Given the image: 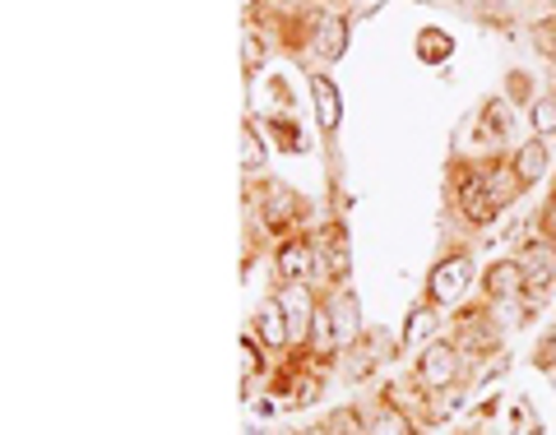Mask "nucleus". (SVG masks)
Wrapping results in <instances>:
<instances>
[{
    "label": "nucleus",
    "mask_w": 556,
    "mask_h": 435,
    "mask_svg": "<svg viewBox=\"0 0 556 435\" xmlns=\"http://www.w3.org/2000/svg\"><path fill=\"white\" fill-rule=\"evenodd\" d=\"M334 334H339V338H353V334H357V302H353V297H339Z\"/></svg>",
    "instance_id": "16"
},
{
    "label": "nucleus",
    "mask_w": 556,
    "mask_h": 435,
    "mask_svg": "<svg viewBox=\"0 0 556 435\" xmlns=\"http://www.w3.org/2000/svg\"><path fill=\"white\" fill-rule=\"evenodd\" d=\"M519 181L515 171H478V177H468L464 185V218L468 222H492L501 208H506L515 195H519Z\"/></svg>",
    "instance_id": "1"
},
{
    "label": "nucleus",
    "mask_w": 556,
    "mask_h": 435,
    "mask_svg": "<svg viewBox=\"0 0 556 435\" xmlns=\"http://www.w3.org/2000/svg\"><path fill=\"white\" fill-rule=\"evenodd\" d=\"M417 56L422 61H445L450 56V38L445 33H422V38H417Z\"/></svg>",
    "instance_id": "15"
},
{
    "label": "nucleus",
    "mask_w": 556,
    "mask_h": 435,
    "mask_svg": "<svg viewBox=\"0 0 556 435\" xmlns=\"http://www.w3.org/2000/svg\"><path fill=\"white\" fill-rule=\"evenodd\" d=\"M329 273L348 278V246H343V232H329Z\"/></svg>",
    "instance_id": "18"
},
{
    "label": "nucleus",
    "mask_w": 556,
    "mask_h": 435,
    "mask_svg": "<svg viewBox=\"0 0 556 435\" xmlns=\"http://www.w3.org/2000/svg\"><path fill=\"white\" fill-rule=\"evenodd\" d=\"M431 329H437V316H431V310H413V316H408V329H404V338H408V343H422Z\"/></svg>",
    "instance_id": "17"
},
{
    "label": "nucleus",
    "mask_w": 556,
    "mask_h": 435,
    "mask_svg": "<svg viewBox=\"0 0 556 435\" xmlns=\"http://www.w3.org/2000/svg\"><path fill=\"white\" fill-rule=\"evenodd\" d=\"M519 287H529V273L519 259H501V265L486 269V292H492V297H515Z\"/></svg>",
    "instance_id": "5"
},
{
    "label": "nucleus",
    "mask_w": 556,
    "mask_h": 435,
    "mask_svg": "<svg viewBox=\"0 0 556 435\" xmlns=\"http://www.w3.org/2000/svg\"><path fill=\"white\" fill-rule=\"evenodd\" d=\"M533 255H529V265H525V273H529V287H538L543 292L552 278H556V251L552 246H529Z\"/></svg>",
    "instance_id": "8"
},
{
    "label": "nucleus",
    "mask_w": 556,
    "mask_h": 435,
    "mask_svg": "<svg viewBox=\"0 0 556 435\" xmlns=\"http://www.w3.org/2000/svg\"><path fill=\"white\" fill-rule=\"evenodd\" d=\"M468 278H473L468 255H450V259H441V265L431 269L427 287H431V297H437V302H459V292L468 287Z\"/></svg>",
    "instance_id": "3"
},
{
    "label": "nucleus",
    "mask_w": 556,
    "mask_h": 435,
    "mask_svg": "<svg viewBox=\"0 0 556 435\" xmlns=\"http://www.w3.org/2000/svg\"><path fill=\"white\" fill-rule=\"evenodd\" d=\"M533 42H538V51H547V56H556V20H543V24H538Z\"/></svg>",
    "instance_id": "20"
},
{
    "label": "nucleus",
    "mask_w": 556,
    "mask_h": 435,
    "mask_svg": "<svg viewBox=\"0 0 556 435\" xmlns=\"http://www.w3.org/2000/svg\"><path fill=\"white\" fill-rule=\"evenodd\" d=\"M241 56H247V69H260V65H265V47H260L255 33H247V38H241Z\"/></svg>",
    "instance_id": "19"
},
{
    "label": "nucleus",
    "mask_w": 556,
    "mask_h": 435,
    "mask_svg": "<svg viewBox=\"0 0 556 435\" xmlns=\"http://www.w3.org/2000/svg\"><path fill=\"white\" fill-rule=\"evenodd\" d=\"M543 171H547V149H543V139H529V144L519 149V158H515V177L525 185H533Z\"/></svg>",
    "instance_id": "6"
},
{
    "label": "nucleus",
    "mask_w": 556,
    "mask_h": 435,
    "mask_svg": "<svg viewBox=\"0 0 556 435\" xmlns=\"http://www.w3.org/2000/svg\"><path fill=\"white\" fill-rule=\"evenodd\" d=\"M311 89H316V98H320V116H325V126L334 130V126H339V93H334V84L320 79V75H311Z\"/></svg>",
    "instance_id": "9"
},
{
    "label": "nucleus",
    "mask_w": 556,
    "mask_h": 435,
    "mask_svg": "<svg viewBox=\"0 0 556 435\" xmlns=\"http://www.w3.org/2000/svg\"><path fill=\"white\" fill-rule=\"evenodd\" d=\"M255 324H260V338H265L269 347H283L288 343V316H283V306H278V302H269L265 310H260Z\"/></svg>",
    "instance_id": "7"
},
{
    "label": "nucleus",
    "mask_w": 556,
    "mask_h": 435,
    "mask_svg": "<svg viewBox=\"0 0 556 435\" xmlns=\"http://www.w3.org/2000/svg\"><path fill=\"white\" fill-rule=\"evenodd\" d=\"M501 338V329H492V320L486 316H468V324H464V343L468 347H492Z\"/></svg>",
    "instance_id": "10"
},
{
    "label": "nucleus",
    "mask_w": 556,
    "mask_h": 435,
    "mask_svg": "<svg viewBox=\"0 0 556 435\" xmlns=\"http://www.w3.org/2000/svg\"><path fill=\"white\" fill-rule=\"evenodd\" d=\"M417 375H422L427 389L455 385V380H459V353L450 343H431L427 353H422V361H417Z\"/></svg>",
    "instance_id": "2"
},
{
    "label": "nucleus",
    "mask_w": 556,
    "mask_h": 435,
    "mask_svg": "<svg viewBox=\"0 0 556 435\" xmlns=\"http://www.w3.org/2000/svg\"><path fill=\"white\" fill-rule=\"evenodd\" d=\"M343 47H348V24H343V20H329L325 33H320V51H325L329 61H339Z\"/></svg>",
    "instance_id": "13"
},
{
    "label": "nucleus",
    "mask_w": 556,
    "mask_h": 435,
    "mask_svg": "<svg viewBox=\"0 0 556 435\" xmlns=\"http://www.w3.org/2000/svg\"><path fill=\"white\" fill-rule=\"evenodd\" d=\"M241 371H247V375L260 371V357H255V343L251 338H241Z\"/></svg>",
    "instance_id": "21"
},
{
    "label": "nucleus",
    "mask_w": 556,
    "mask_h": 435,
    "mask_svg": "<svg viewBox=\"0 0 556 435\" xmlns=\"http://www.w3.org/2000/svg\"><path fill=\"white\" fill-rule=\"evenodd\" d=\"M367 435H413V422H408V417L399 412V408H386V412H380L376 422H371Z\"/></svg>",
    "instance_id": "12"
},
{
    "label": "nucleus",
    "mask_w": 556,
    "mask_h": 435,
    "mask_svg": "<svg viewBox=\"0 0 556 435\" xmlns=\"http://www.w3.org/2000/svg\"><path fill=\"white\" fill-rule=\"evenodd\" d=\"M311 435H320V431H311Z\"/></svg>",
    "instance_id": "23"
},
{
    "label": "nucleus",
    "mask_w": 556,
    "mask_h": 435,
    "mask_svg": "<svg viewBox=\"0 0 556 435\" xmlns=\"http://www.w3.org/2000/svg\"><path fill=\"white\" fill-rule=\"evenodd\" d=\"M529 116H533V130L543 135V139H552V135H556V98H538Z\"/></svg>",
    "instance_id": "14"
},
{
    "label": "nucleus",
    "mask_w": 556,
    "mask_h": 435,
    "mask_svg": "<svg viewBox=\"0 0 556 435\" xmlns=\"http://www.w3.org/2000/svg\"><path fill=\"white\" fill-rule=\"evenodd\" d=\"M316 273V251L306 246V241H288L283 251H278V278H288V283H302V278Z\"/></svg>",
    "instance_id": "4"
},
{
    "label": "nucleus",
    "mask_w": 556,
    "mask_h": 435,
    "mask_svg": "<svg viewBox=\"0 0 556 435\" xmlns=\"http://www.w3.org/2000/svg\"><path fill=\"white\" fill-rule=\"evenodd\" d=\"M241 167H247V171L265 167V144H260L255 126H241Z\"/></svg>",
    "instance_id": "11"
},
{
    "label": "nucleus",
    "mask_w": 556,
    "mask_h": 435,
    "mask_svg": "<svg viewBox=\"0 0 556 435\" xmlns=\"http://www.w3.org/2000/svg\"><path fill=\"white\" fill-rule=\"evenodd\" d=\"M241 5H255V0H241Z\"/></svg>",
    "instance_id": "22"
}]
</instances>
